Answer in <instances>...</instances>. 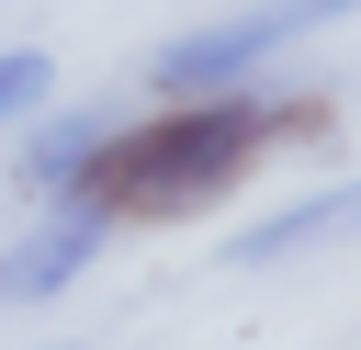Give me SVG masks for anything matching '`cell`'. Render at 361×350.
Segmentation results:
<instances>
[{"mask_svg": "<svg viewBox=\"0 0 361 350\" xmlns=\"http://www.w3.org/2000/svg\"><path fill=\"white\" fill-rule=\"evenodd\" d=\"M45 90H56V68H45V45H0V124H23V113H45Z\"/></svg>", "mask_w": 361, "mask_h": 350, "instance_id": "obj_6", "label": "cell"}, {"mask_svg": "<svg viewBox=\"0 0 361 350\" xmlns=\"http://www.w3.org/2000/svg\"><path fill=\"white\" fill-rule=\"evenodd\" d=\"M102 135H113L102 113H45V124H34V147H23V181H34L45 203H68V192L90 181V158H102Z\"/></svg>", "mask_w": 361, "mask_h": 350, "instance_id": "obj_5", "label": "cell"}, {"mask_svg": "<svg viewBox=\"0 0 361 350\" xmlns=\"http://www.w3.org/2000/svg\"><path fill=\"white\" fill-rule=\"evenodd\" d=\"M350 11H361V0H248V11H226V23H192V34H169V45H158V102L237 90L248 68H271L282 45H305V34L350 23Z\"/></svg>", "mask_w": 361, "mask_h": 350, "instance_id": "obj_2", "label": "cell"}, {"mask_svg": "<svg viewBox=\"0 0 361 350\" xmlns=\"http://www.w3.org/2000/svg\"><path fill=\"white\" fill-rule=\"evenodd\" d=\"M327 102H259V90H192V102H158L147 124H113L79 203H102L113 226H147V215H203L226 203L271 147L316 135Z\"/></svg>", "mask_w": 361, "mask_h": 350, "instance_id": "obj_1", "label": "cell"}, {"mask_svg": "<svg viewBox=\"0 0 361 350\" xmlns=\"http://www.w3.org/2000/svg\"><path fill=\"white\" fill-rule=\"evenodd\" d=\"M102 237H113V215L102 203H45V226H23L11 248H0V305H45V294H68L90 260H102Z\"/></svg>", "mask_w": 361, "mask_h": 350, "instance_id": "obj_3", "label": "cell"}, {"mask_svg": "<svg viewBox=\"0 0 361 350\" xmlns=\"http://www.w3.org/2000/svg\"><path fill=\"white\" fill-rule=\"evenodd\" d=\"M338 237H361V181H327V192L237 226V237H226V271H282V260H316V248H338Z\"/></svg>", "mask_w": 361, "mask_h": 350, "instance_id": "obj_4", "label": "cell"}]
</instances>
